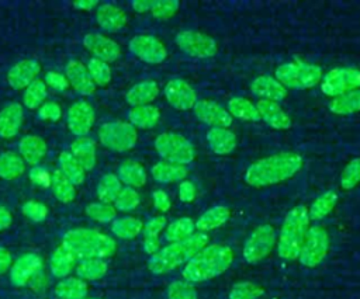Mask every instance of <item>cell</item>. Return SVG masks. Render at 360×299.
I'll return each instance as SVG.
<instances>
[{
    "label": "cell",
    "instance_id": "obj_1",
    "mask_svg": "<svg viewBox=\"0 0 360 299\" xmlns=\"http://www.w3.org/2000/svg\"><path fill=\"white\" fill-rule=\"evenodd\" d=\"M301 167L302 157L298 153H277L252 163L246 168L245 181L252 187H267L294 177Z\"/></svg>",
    "mask_w": 360,
    "mask_h": 299
},
{
    "label": "cell",
    "instance_id": "obj_2",
    "mask_svg": "<svg viewBox=\"0 0 360 299\" xmlns=\"http://www.w3.org/2000/svg\"><path fill=\"white\" fill-rule=\"evenodd\" d=\"M233 261V251L225 244L205 246L183 268L184 281L204 282L224 274Z\"/></svg>",
    "mask_w": 360,
    "mask_h": 299
},
{
    "label": "cell",
    "instance_id": "obj_3",
    "mask_svg": "<svg viewBox=\"0 0 360 299\" xmlns=\"http://www.w3.org/2000/svg\"><path fill=\"white\" fill-rule=\"evenodd\" d=\"M208 244V236L205 233H194L183 241L170 243L169 246L159 248L148 260V268L152 274L162 275L173 271L183 263L191 260Z\"/></svg>",
    "mask_w": 360,
    "mask_h": 299
},
{
    "label": "cell",
    "instance_id": "obj_4",
    "mask_svg": "<svg viewBox=\"0 0 360 299\" xmlns=\"http://www.w3.org/2000/svg\"><path fill=\"white\" fill-rule=\"evenodd\" d=\"M62 246L70 250L76 258H107L115 253L117 244L112 237L87 227L68 230L62 237Z\"/></svg>",
    "mask_w": 360,
    "mask_h": 299
},
{
    "label": "cell",
    "instance_id": "obj_5",
    "mask_svg": "<svg viewBox=\"0 0 360 299\" xmlns=\"http://www.w3.org/2000/svg\"><path fill=\"white\" fill-rule=\"evenodd\" d=\"M309 229L308 208L304 205L294 206L284 218L277 240V253L283 260L298 258L300 250L304 244L307 232Z\"/></svg>",
    "mask_w": 360,
    "mask_h": 299
},
{
    "label": "cell",
    "instance_id": "obj_6",
    "mask_svg": "<svg viewBox=\"0 0 360 299\" xmlns=\"http://www.w3.org/2000/svg\"><path fill=\"white\" fill-rule=\"evenodd\" d=\"M276 79L285 88H309L322 79V69L318 65L294 60L277 67Z\"/></svg>",
    "mask_w": 360,
    "mask_h": 299
},
{
    "label": "cell",
    "instance_id": "obj_7",
    "mask_svg": "<svg viewBox=\"0 0 360 299\" xmlns=\"http://www.w3.org/2000/svg\"><path fill=\"white\" fill-rule=\"evenodd\" d=\"M156 152L165 161L186 166L193 161L195 152L190 140L174 132H163L155 139Z\"/></svg>",
    "mask_w": 360,
    "mask_h": 299
},
{
    "label": "cell",
    "instance_id": "obj_8",
    "mask_svg": "<svg viewBox=\"0 0 360 299\" xmlns=\"http://www.w3.org/2000/svg\"><path fill=\"white\" fill-rule=\"evenodd\" d=\"M98 139L103 146L112 152H127L138 140L136 129L124 121H110L100 126Z\"/></svg>",
    "mask_w": 360,
    "mask_h": 299
},
{
    "label": "cell",
    "instance_id": "obj_9",
    "mask_svg": "<svg viewBox=\"0 0 360 299\" xmlns=\"http://www.w3.org/2000/svg\"><path fill=\"white\" fill-rule=\"evenodd\" d=\"M328 248L329 239L326 230L321 226H311L300 250L298 260L304 267L314 268L323 261L328 254Z\"/></svg>",
    "mask_w": 360,
    "mask_h": 299
},
{
    "label": "cell",
    "instance_id": "obj_10",
    "mask_svg": "<svg viewBox=\"0 0 360 299\" xmlns=\"http://www.w3.org/2000/svg\"><path fill=\"white\" fill-rule=\"evenodd\" d=\"M276 246V233L271 225L257 226L246 239L243 246V258L249 264L264 260Z\"/></svg>",
    "mask_w": 360,
    "mask_h": 299
},
{
    "label": "cell",
    "instance_id": "obj_11",
    "mask_svg": "<svg viewBox=\"0 0 360 299\" xmlns=\"http://www.w3.org/2000/svg\"><path fill=\"white\" fill-rule=\"evenodd\" d=\"M360 87V70L354 67H336L325 74L321 90L325 95L338 97Z\"/></svg>",
    "mask_w": 360,
    "mask_h": 299
},
{
    "label": "cell",
    "instance_id": "obj_12",
    "mask_svg": "<svg viewBox=\"0 0 360 299\" xmlns=\"http://www.w3.org/2000/svg\"><path fill=\"white\" fill-rule=\"evenodd\" d=\"M176 44L186 55L198 59L211 58L217 52V42L200 31L186 29L179 32L176 36Z\"/></svg>",
    "mask_w": 360,
    "mask_h": 299
},
{
    "label": "cell",
    "instance_id": "obj_13",
    "mask_svg": "<svg viewBox=\"0 0 360 299\" xmlns=\"http://www.w3.org/2000/svg\"><path fill=\"white\" fill-rule=\"evenodd\" d=\"M128 48L132 55L146 63H162L167 56L165 45L153 35H135L129 41Z\"/></svg>",
    "mask_w": 360,
    "mask_h": 299
},
{
    "label": "cell",
    "instance_id": "obj_14",
    "mask_svg": "<svg viewBox=\"0 0 360 299\" xmlns=\"http://www.w3.org/2000/svg\"><path fill=\"white\" fill-rule=\"evenodd\" d=\"M94 121H96L94 109L86 101H76L68 109V115H66L68 128L77 138L86 136L93 128Z\"/></svg>",
    "mask_w": 360,
    "mask_h": 299
},
{
    "label": "cell",
    "instance_id": "obj_15",
    "mask_svg": "<svg viewBox=\"0 0 360 299\" xmlns=\"http://www.w3.org/2000/svg\"><path fill=\"white\" fill-rule=\"evenodd\" d=\"M83 45L84 48L94 55L96 59H100L103 62H115L121 56V48L120 45L98 32H89L83 36Z\"/></svg>",
    "mask_w": 360,
    "mask_h": 299
},
{
    "label": "cell",
    "instance_id": "obj_16",
    "mask_svg": "<svg viewBox=\"0 0 360 299\" xmlns=\"http://www.w3.org/2000/svg\"><path fill=\"white\" fill-rule=\"evenodd\" d=\"M42 267V258L37 253L22 254L20 258L11 264L10 268V281L14 286L27 285L35 275L39 272Z\"/></svg>",
    "mask_w": 360,
    "mask_h": 299
},
{
    "label": "cell",
    "instance_id": "obj_17",
    "mask_svg": "<svg viewBox=\"0 0 360 299\" xmlns=\"http://www.w3.org/2000/svg\"><path fill=\"white\" fill-rule=\"evenodd\" d=\"M193 111L197 119L212 128H228L232 124V117L228 109L214 101L200 100L193 107Z\"/></svg>",
    "mask_w": 360,
    "mask_h": 299
},
{
    "label": "cell",
    "instance_id": "obj_18",
    "mask_svg": "<svg viewBox=\"0 0 360 299\" xmlns=\"http://www.w3.org/2000/svg\"><path fill=\"white\" fill-rule=\"evenodd\" d=\"M165 97L173 108L180 111L191 109L197 102V97L193 87L180 79L170 80L165 86Z\"/></svg>",
    "mask_w": 360,
    "mask_h": 299
},
{
    "label": "cell",
    "instance_id": "obj_19",
    "mask_svg": "<svg viewBox=\"0 0 360 299\" xmlns=\"http://www.w3.org/2000/svg\"><path fill=\"white\" fill-rule=\"evenodd\" d=\"M41 72V65L35 59H22L17 62L7 73V83L14 90H25L37 80Z\"/></svg>",
    "mask_w": 360,
    "mask_h": 299
},
{
    "label": "cell",
    "instance_id": "obj_20",
    "mask_svg": "<svg viewBox=\"0 0 360 299\" xmlns=\"http://www.w3.org/2000/svg\"><path fill=\"white\" fill-rule=\"evenodd\" d=\"M65 76L69 81V86H72L79 94L82 95H90L96 91V84L90 77V73L79 60H69L65 67Z\"/></svg>",
    "mask_w": 360,
    "mask_h": 299
},
{
    "label": "cell",
    "instance_id": "obj_21",
    "mask_svg": "<svg viewBox=\"0 0 360 299\" xmlns=\"http://www.w3.org/2000/svg\"><path fill=\"white\" fill-rule=\"evenodd\" d=\"M96 20L100 28L107 32H117L122 29L127 24L125 13L111 3L98 4L96 11Z\"/></svg>",
    "mask_w": 360,
    "mask_h": 299
},
{
    "label": "cell",
    "instance_id": "obj_22",
    "mask_svg": "<svg viewBox=\"0 0 360 299\" xmlns=\"http://www.w3.org/2000/svg\"><path fill=\"white\" fill-rule=\"evenodd\" d=\"M252 93L260 100H267V101H281L287 95V88L276 79L270 76H259L253 80L252 86Z\"/></svg>",
    "mask_w": 360,
    "mask_h": 299
},
{
    "label": "cell",
    "instance_id": "obj_23",
    "mask_svg": "<svg viewBox=\"0 0 360 299\" xmlns=\"http://www.w3.org/2000/svg\"><path fill=\"white\" fill-rule=\"evenodd\" d=\"M22 121H24V112H22L21 104L11 102L6 105L0 111V138L3 139L14 138L18 133Z\"/></svg>",
    "mask_w": 360,
    "mask_h": 299
},
{
    "label": "cell",
    "instance_id": "obj_24",
    "mask_svg": "<svg viewBox=\"0 0 360 299\" xmlns=\"http://www.w3.org/2000/svg\"><path fill=\"white\" fill-rule=\"evenodd\" d=\"M260 119H263L267 125L274 129H288L291 126L290 117L283 111V108L274 102L267 100H259L256 104Z\"/></svg>",
    "mask_w": 360,
    "mask_h": 299
},
{
    "label": "cell",
    "instance_id": "obj_25",
    "mask_svg": "<svg viewBox=\"0 0 360 299\" xmlns=\"http://www.w3.org/2000/svg\"><path fill=\"white\" fill-rule=\"evenodd\" d=\"M18 154L27 164L35 166L46 154V142L37 135H27L18 143Z\"/></svg>",
    "mask_w": 360,
    "mask_h": 299
},
{
    "label": "cell",
    "instance_id": "obj_26",
    "mask_svg": "<svg viewBox=\"0 0 360 299\" xmlns=\"http://www.w3.org/2000/svg\"><path fill=\"white\" fill-rule=\"evenodd\" d=\"M159 94V86L153 80H145L134 84L125 94V101L132 107L148 105Z\"/></svg>",
    "mask_w": 360,
    "mask_h": 299
},
{
    "label": "cell",
    "instance_id": "obj_27",
    "mask_svg": "<svg viewBox=\"0 0 360 299\" xmlns=\"http://www.w3.org/2000/svg\"><path fill=\"white\" fill-rule=\"evenodd\" d=\"M205 138L215 154H228L236 147V136L228 128H211Z\"/></svg>",
    "mask_w": 360,
    "mask_h": 299
},
{
    "label": "cell",
    "instance_id": "obj_28",
    "mask_svg": "<svg viewBox=\"0 0 360 299\" xmlns=\"http://www.w3.org/2000/svg\"><path fill=\"white\" fill-rule=\"evenodd\" d=\"M72 156L83 167L84 171H91L96 166V142L91 138H77L70 146Z\"/></svg>",
    "mask_w": 360,
    "mask_h": 299
},
{
    "label": "cell",
    "instance_id": "obj_29",
    "mask_svg": "<svg viewBox=\"0 0 360 299\" xmlns=\"http://www.w3.org/2000/svg\"><path fill=\"white\" fill-rule=\"evenodd\" d=\"M76 255L68 250L65 246H59L53 250L49 258V270L51 274L56 278H66L69 272L73 270L76 263Z\"/></svg>",
    "mask_w": 360,
    "mask_h": 299
},
{
    "label": "cell",
    "instance_id": "obj_30",
    "mask_svg": "<svg viewBox=\"0 0 360 299\" xmlns=\"http://www.w3.org/2000/svg\"><path fill=\"white\" fill-rule=\"evenodd\" d=\"M160 118V112L155 105H139V107H132L128 112V119L129 124L136 129H149L153 128Z\"/></svg>",
    "mask_w": 360,
    "mask_h": 299
},
{
    "label": "cell",
    "instance_id": "obj_31",
    "mask_svg": "<svg viewBox=\"0 0 360 299\" xmlns=\"http://www.w3.org/2000/svg\"><path fill=\"white\" fill-rule=\"evenodd\" d=\"M229 209L224 205H218V206H212L208 211H205L204 213L200 215V218L194 222L195 229L200 230L201 233L217 229L219 226H222L228 219H229Z\"/></svg>",
    "mask_w": 360,
    "mask_h": 299
},
{
    "label": "cell",
    "instance_id": "obj_32",
    "mask_svg": "<svg viewBox=\"0 0 360 299\" xmlns=\"http://www.w3.org/2000/svg\"><path fill=\"white\" fill-rule=\"evenodd\" d=\"M166 227L165 216H155L143 225V250L148 254H155L160 247L159 234Z\"/></svg>",
    "mask_w": 360,
    "mask_h": 299
},
{
    "label": "cell",
    "instance_id": "obj_33",
    "mask_svg": "<svg viewBox=\"0 0 360 299\" xmlns=\"http://www.w3.org/2000/svg\"><path fill=\"white\" fill-rule=\"evenodd\" d=\"M59 299H86L89 286L87 282L80 278H63L53 289Z\"/></svg>",
    "mask_w": 360,
    "mask_h": 299
},
{
    "label": "cell",
    "instance_id": "obj_34",
    "mask_svg": "<svg viewBox=\"0 0 360 299\" xmlns=\"http://www.w3.org/2000/svg\"><path fill=\"white\" fill-rule=\"evenodd\" d=\"M152 177L162 184H169V182H176L187 175V168L186 166L170 163V161H159L156 163L152 170Z\"/></svg>",
    "mask_w": 360,
    "mask_h": 299
},
{
    "label": "cell",
    "instance_id": "obj_35",
    "mask_svg": "<svg viewBox=\"0 0 360 299\" xmlns=\"http://www.w3.org/2000/svg\"><path fill=\"white\" fill-rule=\"evenodd\" d=\"M117 177L120 178L121 182L127 184V187H131V188L142 187L146 182L145 168L139 163L132 160H127L120 164Z\"/></svg>",
    "mask_w": 360,
    "mask_h": 299
},
{
    "label": "cell",
    "instance_id": "obj_36",
    "mask_svg": "<svg viewBox=\"0 0 360 299\" xmlns=\"http://www.w3.org/2000/svg\"><path fill=\"white\" fill-rule=\"evenodd\" d=\"M25 171V161L14 152H4L0 154V178L17 180Z\"/></svg>",
    "mask_w": 360,
    "mask_h": 299
},
{
    "label": "cell",
    "instance_id": "obj_37",
    "mask_svg": "<svg viewBox=\"0 0 360 299\" xmlns=\"http://www.w3.org/2000/svg\"><path fill=\"white\" fill-rule=\"evenodd\" d=\"M59 171L73 184L80 185L86 178V171L72 156L70 152L65 150L59 154Z\"/></svg>",
    "mask_w": 360,
    "mask_h": 299
},
{
    "label": "cell",
    "instance_id": "obj_38",
    "mask_svg": "<svg viewBox=\"0 0 360 299\" xmlns=\"http://www.w3.org/2000/svg\"><path fill=\"white\" fill-rule=\"evenodd\" d=\"M108 265L101 258H87L80 260L76 265V274L77 278L83 281H96L103 278L107 274Z\"/></svg>",
    "mask_w": 360,
    "mask_h": 299
},
{
    "label": "cell",
    "instance_id": "obj_39",
    "mask_svg": "<svg viewBox=\"0 0 360 299\" xmlns=\"http://www.w3.org/2000/svg\"><path fill=\"white\" fill-rule=\"evenodd\" d=\"M329 108L333 114L338 115H347L360 111V90H353L342 95L333 97Z\"/></svg>",
    "mask_w": 360,
    "mask_h": 299
},
{
    "label": "cell",
    "instance_id": "obj_40",
    "mask_svg": "<svg viewBox=\"0 0 360 299\" xmlns=\"http://www.w3.org/2000/svg\"><path fill=\"white\" fill-rule=\"evenodd\" d=\"M51 190L55 198L62 204H69L76 197L75 185L59 170H55L51 175Z\"/></svg>",
    "mask_w": 360,
    "mask_h": 299
},
{
    "label": "cell",
    "instance_id": "obj_41",
    "mask_svg": "<svg viewBox=\"0 0 360 299\" xmlns=\"http://www.w3.org/2000/svg\"><path fill=\"white\" fill-rule=\"evenodd\" d=\"M228 112L243 121H259L260 115L256 105L243 97H233L228 101Z\"/></svg>",
    "mask_w": 360,
    "mask_h": 299
},
{
    "label": "cell",
    "instance_id": "obj_42",
    "mask_svg": "<svg viewBox=\"0 0 360 299\" xmlns=\"http://www.w3.org/2000/svg\"><path fill=\"white\" fill-rule=\"evenodd\" d=\"M142 229H143V223L134 216H124V218L114 219L111 225V232L114 233V236L125 240L136 237L142 232Z\"/></svg>",
    "mask_w": 360,
    "mask_h": 299
},
{
    "label": "cell",
    "instance_id": "obj_43",
    "mask_svg": "<svg viewBox=\"0 0 360 299\" xmlns=\"http://www.w3.org/2000/svg\"><path fill=\"white\" fill-rule=\"evenodd\" d=\"M121 188H122L121 181L115 174H112V173L104 174L97 184V190H96L97 198L100 199V202L111 204L115 201Z\"/></svg>",
    "mask_w": 360,
    "mask_h": 299
},
{
    "label": "cell",
    "instance_id": "obj_44",
    "mask_svg": "<svg viewBox=\"0 0 360 299\" xmlns=\"http://www.w3.org/2000/svg\"><path fill=\"white\" fill-rule=\"evenodd\" d=\"M194 230H195V225H194L193 219L180 218V219L172 222L170 225H167V227L165 230V239L169 243H179V241L186 240L191 234H194Z\"/></svg>",
    "mask_w": 360,
    "mask_h": 299
},
{
    "label": "cell",
    "instance_id": "obj_45",
    "mask_svg": "<svg viewBox=\"0 0 360 299\" xmlns=\"http://www.w3.org/2000/svg\"><path fill=\"white\" fill-rule=\"evenodd\" d=\"M336 202H338V194L335 191H325L312 202L311 208L308 209L309 219L312 220L323 219L326 215L332 212Z\"/></svg>",
    "mask_w": 360,
    "mask_h": 299
},
{
    "label": "cell",
    "instance_id": "obj_46",
    "mask_svg": "<svg viewBox=\"0 0 360 299\" xmlns=\"http://www.w3.org/2000/svg\"><path fill=\"white\" fill-rule=\"evenodd\" d=\"M46 98V84L42 80H35L32 81L22 94V104L28 109H35L39 108Z\"/></svg>",
    "mask_w": 360,
    "mask_h": 299
},
{
    "label": "cell",
    "instance_id": "obj_47",
    "mask_svg": "<svg viewBox=\"0 0 360 299\" xmlns=\"http://www.w3.org/2000/svg\"><path fill=\"white\" fill-rule=\"evenodd\" d=\"M91 80L96 86L104 87L111 81V69L107 62H103L100 59L91 58L86 65Z\"/></svg>",
    "mask_w": 360,
    "mask_h": 299
},
{
    "label": "cell",
    "instance_id": "obj_48",
    "mask_svg": "<svg viewBox=\"0 0 360 299\" xmlns=\"http://www.w3.org/2000/svg\"><path fill=\"white\" fill-rule=\"evenodd\" d=\"M86 215L100 223L112 222L117 215V209L111 204L104 202H93L86 206Z\"/></svg>",
    "mask_w": 360,
    "mask_h": 299
},
{
    "label": "cell",
    "instance_id": "obj_49",
    "mask_svg": "<svg viewBox=\"0 0 360 299\" xmlns=\"http://www.w3.org/2000/svg\"><path fill=\"white\" fill-rule=\"evenodd\" d=\"M139 201L141 198H139V194L135 191V188L124 187L121 188L120 194L114 201V208L121 212H129L139 205Z\"/></svg>",
    "mask_w": 360,
    "mask_h": 299
},
{
    "label": "cell",
    "instance_id": "obj_50",
    "mask_svg": "<svg viewBox=\"0 0 360 299\" xmlns=\"http://www.w3.org/2000/svg\"><path fill=\"white\" fill-rule=\"evenodd\" d=\"M264 289L253 282H238L231 288L229 299H257L262 296Z\"/></svg>",
    "mask_w": 360,
    "mask_h": 299
},
{
    "label": "cell",
    "instance_id": "obj_51",
    "mask_svg": "<svg viewBox=\"0 0 360 299\" xmlns=\"http://www.w3.org/2000/svg\"><path fill=\"white\" fill-rule=\"evenodd\" d=\"M360 182V157L347 163L340 174V185L343 190H352Z\"/></svg>",
    "mask_w": 360,
    "mask_h": 299
},
{
    "label": "cell",
    "instance_id": "obj_52",
    "mask_svg": "<svg viewBox=\"0 0 360 299\" xmlns=\"http://www.w3.org/2000/svg\"><path fill=\"white\" fill-rule=\"evenodd\" d=\"M167 299H197V291L187 281H174L167 288Z\"/></svg>",
    "mask_w": 360,
    "mask_h": 299
},
{
    "label": "cell",
    "instance_id": "obj_53",
    "mask_svg": "<svg viewBox=\"0 0 360 299\" xmlns=\"http://www.w3.org/2000/svg\"><path fill=\"white\" fill-rule=\"evenodd\" d=\"M179 7H180V4L177 0H153L149 13L155 18L165 20V18L174 15L177 13Z\"/></svg>",
    "mask_w": 360,
    "mask_h": 299
},
{
    "label": "cell",
    "instance_id": "obj_54",
    "mask_svg": "<svg viewBox=\"0 0 360 299\" xmlns=\"http://www.w3.org/2000/svg\"><path fill=\"white\" fill-rule=\"evenodd\" d=\"M21 212L32 222H42L48 216V206L39 201H27L21 206Z\"/></svg>",
    "mask_w": 360,
    "mask_h": 299
},
{
    "label": "cell",
    "instance_id": "obj_55",
    "mask_svg": "<svg viewBox=\"0 0 360 299\" xmlns=\"http://www.w3.org/2000/svg\"><path fill=\"white\" fill-rule=\"evenodd\" d=\"M38 117L44 121H52V122L59 121L62 117V108L59 104L53 101H46L39 107Z\"/></svg>",
    "mask_w": 360,
    "mask_h": 299
},
{
    "label": "cell",
    "instance_id": "obj_56",
    "mask_svg": "<svg viewBox=\"0 0 360 299\" xmlns=\"http://www.w3.org/2000/svg\"><path fill=\"white\" fill-rule=\"evenodd\" d=\"M44 83L52 88H55L56 91H65L69 87V81L66 79L65 74L59 73V72H48L45 74V80Z\"/></svg>",
    "mask_w": 360,
    "mask_h": 299
},
{
    "label": "cell",
    "instance_id": "obj_57",
    "mask_svg": "<svg viewBox=\"0 0 360 299\" xmlns=\"http://www.w3.org/2000/svg\"><path fill=\"white\" fill-rule=\"evenodd\" d=\"M51 175H52V173H49L44 167H34L30 171L31 181L34 184H38L39 187H44V188L51 187Z\"/></svg>",
    "mask_w": 360,
    "mask_h": 299
},
{
    "label": "cell",
    "instance_id": "obj_58",
    "mask_svg": "<svg viewBox=\"0 0 360 299\" xmlns=\"http://www.w3.org/2000/svg\"><path fill=\"white\" fill-rule=\"evenodd\" d=\"M152 199H153V205L158 211L160 212H166L170 209V198L169 195L163 191V190H156L153 194H152Z\"/></svg>",
    "mask_w": 360,
    "mask_h": 299
},
{
    "label": "cell",
    "instance_id": "obj_59",
    "mask_svg": "<svg viewBox=\"0 0 360 299\" xmlns=\"http://www.w3.org/2000/svg\"><path fill=\"white\" fill-rule=\"evenodd\" d=\"M179 197L183 202H191L195 198V187L191 181H183L179 187Z\"/></svg>",
    "mask_w": 360,
    "mask_h": 299
},
{
    "label": "cell",
    "instance_id": "obj_60",
    "mask_svg": "<svg viewBox=\"0 0 360 299\" xmlns=\"http://www.w3.org/2000/svg\"><path fill=\"white\" fill-rule=\"evenodd\" d=\"M11 268V253L0 246V275L7 272Z\"/></svg>",
    "mask_w": 360,
    "mask_h": 299
},
{
    "label": "cell",
    "instance_id": "obj_61",
    "mask_svg": "<svg viewBox=\"0 0 360 299\" xmlns=\"http://www.w3.org/2000/svg\"><path fill=\"white\" fill-rule=\"evenodd\" d=\"M13 222V216L10 213V211L4 206H0V232L6 230Z\"/></svg>",
    "mask_w": 360,
    "mask_h": 299
},
{
    "label": "cell",
    "instance_id": "obj_62",
    "mask_svg": "<svg viewBox=\"0 0 360 299\" xmlns=\"http://www.w3.org/2000/svg\"><path fill=\"white\" fill-rule=\"evenodd\" d=\"M152 3L153 0H135L131 3V6L136 13H149Z\"/></svg>",
    "mask_w": 360,
    "mask_h": 299
},
{
    "label": "cell",
    "instance_id": "obj_63",
    "mask_svg": "<svg viewBox=\"0 0 360 299\" xmlns=\"http://www.w3.org/2000/svg\"><path fill=\"white\" fill-rule=\"evenodd\" d=\"M73 7L77 8V10H82V11H90L94 7H98V1H96V0H77V1H73Z\"/></svg>",
    "mask_w": 360,
    "mask_h": 299
}]
</instances>
